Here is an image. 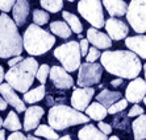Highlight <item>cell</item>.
<instances>
[{
	"instance_id": "cell-33",
	"label": "cell",
	"mask_w": 146,
	"mask_h": 140,
	"mask_svg": "<svg viewBox=\"0 0 146 140\" xmlns=\"http://www.w3.org/2000/svg\"><path fill=\"white\" fill-rule=\"evenodd\" d=\"M100 52H99L98 48L95 46H92V48H88V52H87V54H86V61L87 62H96L100 58Z\"/></svg>"
},
{
	"instance_id": "cell-19",
	"label": "cell",
	"mask_w": 146,
	"mask_h": 140,
	"mask_svg": "<svg viewBox=\"0 0 146 140\" xmlns=\"http://www.w3.org/2000/svg\"><path fill=\"white\" fill-rule=\"evenodd\" d=\"M102 4L109 13V16L116 17V16H124L126 12V7L128 4L124 0H102Z\"/></svg>"
},
{
	"instance_id": "cell-14",
	"label": "cell",
	"mask_w": 146,
	"mask_h": 140,
	"mask_svg": "<svg viewBox=\"0 0 146 140\" xmlns=\"http://www.w3.org/2000/svg\"><path fill=\"white\" fill-rule=\"evenodd\" d=\"M0 95L3 96V99L7 102V104H11L16 110V113H24L25 111V102L20 96L17 95V92L15 89L8 83H0Z\"/></svg>"
},
{
	"instance_id": "cell-13",
	"label": "cell",
	"mask_w": 146,
	"mask_h": 140,
	"mask_svg": "<svg viewBox=\"0 0 146 140\" xmlns=\"http://www.w3.org/2000/svg\"><path fill=\"white\" fill-rule=\"evenodd\" d=\"M146 95V81L142 78H133L129 82V85L126 86L125 90V96L128 102L132 103H138L143 99Z\"/></svg>"
},
{
	"instance_id": "cell-17",
	"label": "cell",
	"mask_w": 146,
	"mask_h": 140,
	"mask_svg": "<svg viewBox=\"0 0 146 140\" xmlns=\"http://www.w3.org/2000/svg\"><path fill=\"white\" fill-rule=\"evenodd\" d=\"M11 11H12V16H13V21L16 23V25L23 27L28 20L31 5L28 3V0H16Z\"/></svg>"
},
{
	"instance_id": "cell-11",
	"label": "cell",
	"mask_w": 146,
	"mask_h": 140,
	"mask_svg": "<svg viewBox=\"0 0 146 140\" xmlns=\"http://www.w3.org/2000/svg\"><path fill=\"white\" fill-rule=\"evenodd\" d=\"M104 28H106L107 34L111 37V40H116V41L124 40L129 32V27L124 21L116 19V17H109L108 20L104 21Z\"/></svg>"
},
{
	"instance_id": "cell-39",
	"label": "cell",
	"mask_w": 146,
	"mask_h": 140,
	"mask_svg": "<svg viewBox=\"0 0 146 140\" xmlns=\"http://www.w3.org/2000/svg\"><path fill=\"white\" fill-rule=\"evenodd\" d=\"M21 60H23V57H21L20 54H19V56H13V58L8 60V65H9V66H13V65H16V64H19Z\"/></svg>"
},
{
	"instance_id": "cell-47",
	"label": "cell",
	"mask_w": 146,
	"mask_h": 140,
	"mask_svg": "<svg viewBox=\"0 0 146 140\" xmlns=\"http://www.w3.org/2000/svg\"><path fill=\"white\" fill-rule=\"evenodd\" d=\"M0 127H3V119H1V116H0Z\"/></svg>"
},
{
	"instance_id": "cell-21",
	"label": "cell",
	"mask_w": 146,
	"mask_h": 140,
	"mask_svg": "<svg viewBox=\"0 0 146 140\" xmlns=\"http://www.w3.org/2000/svg\"><path fill=\"white\" fill-rule=\"evenodd\" d=\"M86 113H87V115H88L90 119H94V120H103L104 118L107 116V107L103 106L102 103L99 102H94L91 103V104H88V106L86 107L84 110Z\"/></svg>"
},
{
	"instance_id": "cell-36",
	"label": "cell",
	"mask_w": 146,
	"mask_h": 140,
	"mask_svg": "<svg viewBox=\"0 0 146 140\" xmlns=\"http://www.w3.org/2000/svg\"><path fill=\"white\" fill-rule=\"evenodd\" d=\"M141 114H143V109L139 106V104L134 103V106H133L132 109L129 110L128 116H129V118H133V116H138V115H141Z\"/></svg>"
},
{
	"instance_id": "cell-35",
	"label": "cell",
	"mask_w": 146,
	"mask_h": 140,
	"mask_svg": "<svg viewBox=\"0 0 146 140\" xmlns=\"http://www.w3.org/2000/svg\"><path fill=\"white\" fill-rule=\"evenodd\" d=\"M98 128L100 131H102L104 135H111V132H112V126L108 123H104V122H102V120H99V124H98Z\"/></svg>"
},
{
	"instance_id": "cell-48",
	"label": "cell",
	"mask_w": 146,
	"mask_h": 140,
	"mask_svg": "<svg viewBox=\"0 0 146 140\" xmlns=\"http://www.w3.org/2000/svg\"><path fill=\"white\" fill-rule=\"evenodd\" d=\"M142 100H143V102H145V106H146V95L143 96V99H142Z\"/></svg>"
},
{
	"instance_id": "cell-7",
	"label": "cell",
	"mask_w": 146,
	"mask_h": 140,
	"mask_svg": "<svg viewBox=\"0 0 146 140\" xmlns=\"http://www.w3.org/2000/svg\"><path fill=\"white\" fill-rule=\"evenodd\" d=\"M78 12L84 20H87L94 28L104 27V12L102 0H80L78 3Z\"/></svg>"
},
{
	"instance_id": "cell-41",
	"label": "cell",
	"mask_w": 146,
	"mask_h": 140,
	"mask_svg": "<svg viewBox=\"0 0 146 140\" xmlns=\"http://www.w3.org/2000/svg\"><path fill=\"white\" fill-rule=\"evenodd\" d=\"M7 102H5V100H4L3 99V96L0 95V111H4V110L7 109Z\"/></svg>"
},
{
	"instance_id": "cell-42",
	"label": "cell",
	"mask_w": 146,
	"mask_h": 140,
	"mask_svg": "<svg viewBox=\"0 0 146 140\" xmlns=\"http://www.w3.org/2000/svg\"><path fill=\"white\" fill-rule=\"evenodd\" d=\"M4 74H5V73H4V69H3V66L0 65V83L4 81Z\"/></svg>"
},
{
	"instance_id": "cell-34",
	"label": "cell",
	"mask_w": 146,
	"mask_h": 140,
	"mask_svg": "<svg viewBox=\"0 0 146 140\" xmlns=\"http://www.w3.org/2000/svg\"><path fill=\"white\" fill-rule=\"evenodd\" d=\"M16 0H0V11L1 12H9L12 9V5L15 4Z\"/></svg>"
},
{
	"instance_id": "cell-9",
	"label": "cell",
	"mask_w": 146,
	"mask_h": 140,
	"mask_svg": "<svg viewBox=\"0 0 146 140\" xmlns=\"http://www.w3.org/2000/svg\"><path fill=\"white\" fill-rule=\"evenodd\" d=\"M79 73H78V83L80 87L84 86H92L100 82L103 75V66L96 62H87L79 65Z\"/></svg>"
},
{
	"instance_id": "cell-6",
	"label": "cell",
	"mask_w": 146,
	"mask_h": 140,
	"mask_svg": "<svg viewBox=\"0 0 146 140\" xmlns=\"http://www.w3.org/2000/svg\"><path fill=\"white\" fill-rule=\"evenodd\" d=\"M54 57L62 64V68L66 72H75L80 65V49L79 42L68 41L66 44L59 45L54 50Z\"/></svg>"
},
{
	"instance_id": "cell-46",
	"label": "cell",
	"mask_w": 146,
	"mask_h": 140,
	"mask_svg": "<svg viewBox=\"0 0 146 140\" xmlns=\"http://www.w3.org/2000/svg\"><path fill=\"white\" fill-rule=\"evenodd\" d=\"M143 72H145V81H146V64L143 65Z\"/></svg>"
},
{
	"instance_id": "cell-40",
	"label": "cell",
	"mask_w": 146,
	"mask_h": 140,
	"mask_svg": "<svg viewBox=\"0 0 146 140\" xmlns=\"http://www.w3.org/2000/svg\"><path fill=\"white\" fill-rule=\"evenodd\" d=\"M122 83H124V78H121V77H117L116 79H112V81H111V85H112L113 87H119V86H121Z\"/></svg>"
},
{
	"instance_id": "cell-1",
	"label": "cell",
	"mask_w": 146,
	"mask_h": 140,
	"mask_svg": "<svg viewBox=\"0 0 146 140\" xmlns=\"http://www.w3.org/2000/svg\"><path fill=\"white\" fill-rule=\"evenodd\" d=\"M100 62L109 74L124 79L136 78L142 70L139 57L132 50H106L100 54Z\"/></svg>"
},
{
	"instance_id": "cell-43",
	"label": "cell",
	"mask_w": 146,
	"mask_h": 140,
	"mask_svg": "<svg viewBox=\"0 0 146 140\" xmlns=\"http://www.w3.org/2000/svg\"><path fill=\"white\" fill-rule=\"evenodd\" d=\"M4 139H5V131L0 130V140H4Z\"/></svg>"
},
{
	"instance_id": "cell-20",
	"label": "cell",
	"mask_w": 146,
	"mask_h": 140,
	"mask_svg": "<svg viewBox=\"0 0 146 140\" xmlns=\"http://www.w3.org/2000/svg\"><path fill=\"white\" fill-rule=\"evenodd\" d=\"M78 137L80 140H106L108 136L96 128L94 124H86L83 128L79 130Z\"/></svg>"
},
{
	"instance_id": "cell-22",
	"label": "cell",
	"mask_w": 146,
	"mask_h": 140,
	"mask_svg": "<svg viewBox=\"0 0 146 140\" xmlns=\"http://www.w3.org/2000/svg\"><path fill=\"white\" fill-rule=\"evenodd\" d=\"M120 98H122L120 91H111V90H106V89L102 90V91L96 95V100L106 107H109L111 104H113L116 100H119Z\"/></svg>"
},
{
	"instance_id": "cell-29",
	"label": "cell",
	"mask_w": 146,
	"mask_h": 140,
	"mask_svg": "<svg viewBox=\"0 0 146 140\" xmlns=\"http://www.w3.org/2000/svg\"><path fill=\"white\" fill-rule=\"evenodd\" d=\"M41 7L44 9L57 13L63 8V0H40Z\"/></svg>"
},
{
	"instance_id": "cell-24",
	"label": "cell",
	"mask_w": 146,
	"mask_h": 140,
	"mask_svg": "<svg viewBox=\"0 0 146 140\" xmlns=\"http://www.w3.org/2000/svg\"><path fill=\"white\" fill-rule=\"evenodd\" d=\"M45 98V85H41L38 87L33 90H28L24 92V100L25 103H29V104H33V103H37L40 100Z\"/></svg>"
},
{
	"instance_id": "cell-23",
	"label": "cell",
	"mask_w": 146,
	"mask_h": 140,
	"mask_svg": "<svg viewBox=\"0 0 146 140\" xmlns=\"http://www.w3.org/2000/svg\"><path fill=\"white\" fill-rule=\"evenodd\" d=\"M132 130L136 140L146 139V115L141 114L137 116V119L132 123Z\"/></svg>"
},
{
	"instance_id": "cell-3",
	"label": "cell",
	"mask_w": 146,
	"mask_h": 140,
	"mask_svg": "<svg viewBox=\"0 0 146 140\" xmlns=\"http://www.w3.org/2000/svg\"><path fill=\"white\" fill-rule=\"evenodd\" d=\"M38 69V62L36 58H23L19 64L11 66V69L4 74V79L16 91L24 94L32 87L36 78V72Z\"/></svg>"
},
{
	"instance_id": "cell-26",
	"label": "cell",
	"mask_w": 146,
	"mask_h": 140,
	"mask_svg": "<svg viewBox=\"0 0 146 140\" xmlns=\"http://www.w3.org/2000/svg\"><path fill=\"white\" fill-rule=\"evenodd\" d=\"M3 127L8 131H17L23 128V124H21L16 111H9L8 113L7 118L3 120Z\"/></svg>"
},
{
	"instance_id": "cell-2",
	"label": "cell",
	"mask_w": 146,
	"mask_h": 140,
	"mask_svg": "<svg viewBox=\"0 0 146 140\" xmlns=\"http://www.w3.org/2000/svg\"><path fill=\"white\" fill-rule=\"evenodd\" d=\"M17 28L13 19L5 12L0 15V58H11L23 53V37Z\"/></svg>"
},
{
	"instance_id": "cell-5",
	"label": "cell",
	"mask_w": 146,
	"mask_h": 140,
	"mask_svg": "<svg viewBox=\"0 0 146 140\" xmlns=\"http://www.w3.org/2000/svg\"><path fill=\"white\" fill-rule=\"evenodd\" d=\"M48 122L51 128L55 131H63L68 127L84 124L90 122V118L82 111L75 110L74 107H68L66 104H57L53 106L49 111Z\"/></svg>"
},
{
	"instance_id": "cell-32",
	"label": "cell",
	"mask_w": 146,
	"mask_h": 140,
	"mask_svg": "<svg viewBox=\"0 0 146 140\" xmlns=\"http://www.w3.org/2000/svg\"><path fill=\"white\" fill-rule=\"evenodd\" d=\"M49 72H50L49 65H46V64H44V65H41V66L38 65V69H37V72H36V78H37V81H40L41 85L46 83V79L49 77Z\"/></svg>"
},
{
	"instance_id": "cell-15",
	"label": "cell",
	"mask_w": 146,
	"mask_h": 140,
	"mask_svg": "<svg viewBox=\"0 0 146 140\" xmlns=\"http://www.w3.org/2000/svg\"><path fill=\"white\" fill-rule=\"evenodd\" d=\"M25 118H24V131L29 132L33 131L40 124L41 118L44 116L45 111L40 106H31L29 109H25Z\"/></svg>"
},
{
	"instance_id": "cell-25",
	"label": "cell",
	"mask_w": 146,
	"mask_h": 140,
	"mask_svg": "<svg viewBox=\"0 0 146 140\" xmlns=\"http://www.w3.org/2000/svg\"><path fill=\"white\" fill-rule=\"evenodd\" d=\"M50 31L51 33H54L55 36L61 38L71 37L72 33V31L70 29L67 23H63V21H53V23H50Z\"/></svg>"
},
{
	"instance_id": "cell-10",
	"label": "cell",
	"mask_w": 146,
	"mask_h": 140,
	"mask_svg": "<svg viewBox=\"0 0 146 140\" xmlns=\"http://www.w3.org/2000/svg\"><path fill=\"white\" fill-rule=\"evenodd\" d=\"M94 95H95V89L91 86H84V87H79V89L74 87L71 95V106L78 111H84Z\"/></svg>"
},
{
	"instance_id": "cell-12",
	"label": "cell",
	"mask_w": 146,
	"mask_h": 140,
	"mask_svg": "<svg viewBox=\"0 0 146 140\" xmlns=\"http://www.w3.org/2000/svg\"><path fill=\"white\" fill-rule=\"evenodd\" d=\"M49 77H50L51 82H53V85L57 89L67 90V89H71L72 86H74V78L66 72L65 69L61 68V66H53V68H50Z\"/></svg>"
},
{
	"instance_id": "cell-27",
	"label": "cell",
	"mask_w": 146,
	"mask_h": 140,
	"mask_svg": "<svg viewBox=\"0 0 146 140\" xmlns=\"http://www.w3.org/2000/svg\"><path fill=\"white\" fill-rule=\"evenodd\" d=\"M62 16H63L65 21L67 23V25L70 27V29H71L72 32H75V33H82L83 25H82L80 20L78 19V16H75L71 12H67V11H63V12H62Z\"/></svg>"
},
{
	"instance_id": "cell-38",
	"label": "cell",
	"mask_w": 146,
	"mask_h": 140,
	"mask_svg": "<svg viewBox=\"0 0 146 140\" xmlns=\"http://www.w3.org/2000/svg\"><path fill=\"white\" fill-rule=\"evenodd\" d=\"M8 139L9 140H24V139H27V136L23 132H20V130H17V131H12V133L8 136Z\"/></svg>"
},
{
	"instance_id": "cell-4",
	"label": "cell",
	"mask_w": 146,
	"mask_h": 140,
	"mask_svg": "<svg viewBox=\"0 0 146 140\" xmlns=\"http://www.w3.org/2000/svg\"><path fill=\"white\" fill-rule=\"evenodd\" d=\"M55 44V37L40 25L31 24L23 36V45L28 54L41 56L48 53Z\"/></svg>"
},
{
	"instance_id": "cell-45",
	"label": "cell",
	"mask_w": 146,
	"mask_h": 140,
	"mask_svg": "<svg viewBox=\"0 0 146 140\" xmlns=\"http://www.w3.org/2000/svg\"><path fill=\"white\" fill-rule=\"evenodd\" d=\"M109 139H112V140H117V139H119V136H116V135H112V136L109 137Z\"/></svg>"
},
{
	"instance_id": "cell-49",
	"label": "cell",
	"mask_w": 146,
	"mask_h": 140,
	"mask_svg": "<svg viewBox=\"0 0 146 140\" xmlns=\"http://www.w3.org/2000/svg\"><path fill=\"white\" fill-rule=\"evenodd\" d=\"M67 1H75V0H67Z\"/></svg>"
},
{
	"instance_id": "cell-30",
	"label": "cell",
	"mask_w": 146,
	"mask_h": 140,
	"mask_svg": "<svg viewBox=\"0 0 146 140\" xmlns=\"http://www.w3.org/2000/svg\"><path fill=\"white\" fill-rule=\"evenodd\" d=\"M32 17H33V23L37 25H45L46 23H49V19H50L48 12L41 9H34Z\"/></svg>"
},
{
	"instance_id": "cell-28",
	"label": "cell",
	"mask_w": 146,
	"mask_h": 140,
	"mask_svg": "<svg viewBox=\"0 0 146 140\" xmlns=\"http://www.w3.org/2000/svg\"><path fill=\"white\" fill-rule=\"evenodd\" d=\"M34 135H37L38 137H45V139H50V140H57L59 139L58 133L55 132L54 128H51L50 126H46V124H38L36 128H34Z\"/></svg>"
},
{
	"instance_id": "cell-8",
	"label": "cell",
	"mask_w": 146,
	"mask_h": 140,
	"mask_svg": "<svg viewBox=\"0 0 146 140\" xmlns=\"http://www.w3.org/2000/svg\"><path fill=\"white\" fill-rule=\"evenodd\" d=\"M126 20L137 33L146 32V0H132L126 7Z\"/></svg>"
},
{
	"instance_id": "cell-18",
	"label": "cell",
	"mask_w": 146,
	"mask_h": 140,
	"mask_svg": "<svg viewBox=\"0 0 146 140\" xmlns=\"http://www.w3.org/2000/svg\"><path fill=\"white\" fill-rule=\"evenodd\" d=\"M126 48H129L133 53H136L139 58L146 60V36L139 33L138 36L133 37H126L125 40Z\"/></svg>"
},
{
	"instance_id": "cell-44",
	"label": "cell",
	"mask_w": 146,
	"mask_h": 140,
	"mask_svg": "<svg viewBox=\"0 0 146 140\" xmlns=\"http://www.w3.org/2000/svg\"><path fill=\"white\" fill-rule=\"evenodd\" d=\"M61 139H63V140H70V139H71V136H70V135H65V136H62Z\"/></svg>"
},
{
	"instance_id": "cell-31",
	"label": "cell",
	"mask_w": 146,
	"mask_h": 140,
	"mask_svg": "<svg viewBox=\"0 0 146 140\" xmlns=\"http://www.w3.org/2000/svg\"><path fill=\"white\" fill-rule=\"evenodd\" d=\"M128 106V100L126 99L120 98L119 100H116L113 104H111L109 107H107V113L111 114V115H115V114L120 113V111H124Z\"/></svg>"
},
{
	"instance_id": "cell-37",
	"label": "cell",
	"mask_w": 146,
	"mask_h": 140,
	"mask_svg": "<svg viewBox=\"0 0 146 140\" xmlns=\"http://www.w3.org/2000/svg\"><path fill=\"white\" fill-rule=\"evenodd\" d=\"M88 40H86V38H80V42H79V49H80V54L82 57H86L87 54V52H88Z\"/></svg>"
},
{
	"instance_id": "cell-16",
	"label": "cell",
	"mask_w": 146,
	"mask_h": 140,
	"mask_svg": "<svg viewBox=\"0 0 146 140\" xmlns=\"http://www.w3.org/2000/svg\"><path fill=\"white\" fill-rule=\"evenodd\" d=\"M87 40L98 49H108L112 46V40L108 34L103 33L98 28H90L87 31Z\"/></svg>"
}]
</instances>
